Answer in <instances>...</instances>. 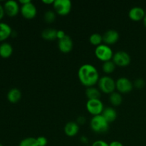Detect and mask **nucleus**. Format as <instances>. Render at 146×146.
Masks as SVG:
<instances>
[{
	"label": "nucleus",
	"instance_id": "nucleus-35",
	"mask_svg": "<svg viewBox=\"0 0 146 146\" xmlns=\"http://www.w3.org/2000/svg\"><path fill=\"white\" fill-rule=\"evenodd\" d=\"M143 24H144V26H145V27L146 28V14H145V17H144L143 18Z\"/></svg>",
	"mask_w": 146,
	"mask_h": 146
},
{
	"label": "nucleus",
	"instance_id": "nucleus-36",
	"mask_svg": "<svg viewBox=\"0 0 146 146\" xmlns=\"http://www.w3.org/2000/svg\"><path fill=\"white\" fill-rule=\"evenodd\" d=\"M0 146H4V145H3L2 144H1V143H0Z\"/></svg>",
	"mask_w": 146,
	"mask_h": 146
},
{
	"label": "nucleus",
	"instance_id": "nucleus-29",
	"mask_svg": "<svg viewBox=\"0 0 146 146\" xmlns=\"http://www.w3.org/2000/svg\"><path fill=\"white\" fill-rule=\"evenodd\" d=\"M56 35H57V38L59 40V39H61V38H64V37L66 36V33L64 32V31H63V30H57Z\"/></svg>",
	"mask_w": 146,
	"mask_h": 146
},
{
	"label": "nucleus",
	"instance_id": "nucleus-16",
	"mask_svg": "<svg viewBox=\"0 0 146 146\" xmlns=\"http://www.w3.org/2000/svg\"><path fill=\"white\" fill-rule=\"evenodd\" d=\"M21 98V92L17 88H13L7 94V99L11 104H16Z\"/></svg>",
	"mask_w": 146,
	"mask_h": 146
},
{
	"label": "nucleus",
	"instance_id": "nucleus-14",
	"mask_svg": "<svg viewBox=\"0 0 146 146\" xmlns=\"http://www.w3.org/2000/svg\"><path fill=\"white\" fill-rule=\"evenodd\" d=\"M79 131V125L74 121H69L64 126V132L69 137H74Z\"/></svg>",
	"mask_w": 146,
	"mask_h": 146
},
{
	"label": "nucleus",
	"instance_id": "nucleus-18",
	"mask_svg": "<svg viewBox=\"0 0 146 146\" xmlns=\"http://www.w3.org/2000/svg\"><path fill=\"white\" fill-rule=\"evenodd\" d=\"M13 53V47L9 43L4 42L0 45V56L7 58L11 56Z\"/></svg>",
	"mask_w": 146,
	"mask_h": 146
},
{
	"label": "nucleus",
	"instance_id": "nucleus-4",
	"mask_svg": "<svg viewBox=\"0 0 146 146\" xmlns=\"http://www.w3.org/2000/svg\"><path fill=\"white\" fill-rule=\"evenodd\" d=\"M113 51L112 48L107 44H101V45L96 47L95 55L101 61H110L113 56Z\"/></svg>",
	"mask_w": 146,
	"mask_h": 146
},
{
	"label": "nucleus",
	"instance_id": "nucleus-12",
	"mask_svg": "<svg viewBox=\"0 0 146 146\" xmlns=\"http://www.w3.org/2000/svg\"><path fill=\"white\" fill-rule=\"evenodd\" d=\"M119 39V33L114 29H109L103 35V41L107 45H111L116 43Z\"/></svg>",
	"mask_w": 146,
	"mask_h": 146
},
{
	"label": "nucleus",
	"instance_id": "nucleus-22",
	"mask_svg": "<svg viewBox=\"0 0 146 146\" xmlns=\"http://www.w3.org/2000/svg\"><path fill=\"white\" fill-rule=\"evenodd\" d=\"M115 64L111 60L104 62L102 65V69L106 74H111L115 69Z\"/></svg>",
	"mask_w": 146,
	"mask_h": 146
},
{
	"label": "nucleus",
	"instance_id": "nucleus-31",
	"mask_svg": "<svg viewBox=\"0 0 146 146\" xmlns=\"http://www.w3.org/2000/svg\"><path fill=\"white\" fill-rule=\"evenodd\" d=\"M4 14H5V11H4V6L0 4V20L4 17Z\"/></svg>",
	"mask_w": 146,
	"mask_h": 146
},
{
	"label": "nucleus",
	"instance_id": "nucleus-6",
	"mask_svg": "<svg viewBox=\"0 0 146 146\" xmlns=\"http://www.w3.org/2000/svg\"><path fill=\"white\" fill-rule=\"evenodd\" d=\"M86 108L88 113L94 115H101L104 110V104L101 99H89L86 103Z\"/></svg>",
	"mask_w": 146,
	"mask_h": 146
},
{
	"label": "nucleus",
	"instance_id": "nucleus-11",
	"mask_svg": "<svg viewBox=\"0 0 146 146\" xmlns=\"http://www.w3.org/2000/svg\"><path fill=\"white\" fill-rule=\"evenodd\" d=\"M58 46L62 53H65V54L69 53L74 47V42H73L72 38L68 35H66L64 38L58 40Z\"/></svg>",
	"mask_w": 146,
	"mask_h": 146
},
{
	"label": "nucleus",
	"instance_id": "nucleus-17",
	"mask_svg": "<svg viewBox=\"0 0 146 146\" xmlns=\"http://www.w3.org/2000/svg\"><path fill=\"white\" fill-rule=\"evenodd\" d=\"M12 30L9 24L0 22V41H3L11 36Z\"/></svg>",
	"mask_w": 146,
	"mask_h": 146
},
{
	"label": "nucleus",
	"instance_id": "nucleus-9",
	"mask_svg": "<svg viewBox=\"0 0 146 146\" xmlns=\"http://www.w3.org/2000/svg\"><path fill=\"white\" fill-rule=\"evenodd\" d=\"M20 12L25 19H32L36 15L37 9L36 6L31 1L27 4L21 5L20 8Z\"/></svg>",
	"mask_w": 146,
	"mask_h": 146
},
{
	"label": "nucleus",
	"instance_id": "nucleus-3",
	"mask_svg": "<svg viewBox=\"0 0 146 146\" xmlns=\"http://www.w3.org/2000/svg\"><path fill=\"white\" fill-rule=\"evenodd\" d=\"M98 84L100 91L105 94H112L116 88L115 81L113 78L108 76H104L100 78Z\"/></svg>",
	"mask_w": 146,
	"mask_h": 146
},
{
	"label": "nucleus",
	"instance_id": "nucleus-8",
	"mask_svg": "<svg viewBox=\"0 0 146 146\" xmlns=\"http://www.w3.org/2000/svg\"><path fill=\"white\" fill-rule=\"evenodd\" d=\"M116 89L119 91L120 94H128L131 92L133 88V84L131 80L126 77H121L115 81Z\"/></svg>",
	"mask_w": 146,
	"mask_h": 146
},
{
	"label": "nucleus",
	"instance_id": "nucleus-19",
	"mask_svg": "<svg viewBox=\"0 0 146 146\" xmlns=\"http://www.w3.org/2000/svg\"><path fill=\"white\" fill-rule=\"evenodd\" d=\"M57 30L54 28H46L41 32V37L46 41H54L57 38Z\"/></svg>",
	"mask_w": 146,
	"mask_h": 146
},
{
	"label": "nucleus",
	"instance_id": "nucleus-23",
	"mask_svg": "<svg viewBox=\"0 0 146 146\" xmlns=\"http://www.w3.org/2000/svg\"><path fill=\"white\" fill-rule=\"evenodd\" d=\"M89 41L91 44L98 46L101 45V43H102L103 36H101L98 33H94L90 36Z\"/></svg>",
	"mask_w": 146,
	"mask_h": 146
},
{
	"label": "nucleus",
	"instance_id": "nucleus-1",
	"mask_svg": "<svg viewBox=\"0 0 146 146\" xmlns=\"http://www.w3.org/2000/svg\"><path fill=\"white\" fill-rule=\"evenodd\" d=\"M78 76L80 82L87 88L94 86L100 78L97 68L90 64H83L78 68Z\"/></svg>",
	"mask_w": 146,
	"mask_h": 146
},
{
	"label": "nucleus",
	"instance_id": "nucleus-2",
	"mask_svg": "<svg viewBox=\"0 0 146 146\" xmlns=\"http://www.w3.org/2000/svg\"><path fill=\"white\" fill-rule=\"evenodd\" d=\"M90 125L93 131L96 133H104L109 128V123L102 115H94L90 121Z\"/></svg>",
	"mask_w": 146,
	"mask_h": 146
},
{
	"label": "nucleus",
	"instance_id": "nucleus-24",
	"mask_svg": "<svg viewBox=\"0 0 146 146\" xmlns=\"http://www.w3.org/2000/svg\"><path fill=\"white\" fill-rule=\"evenodd\" d=\"M19 146H38L37 143L36 138L33 137H27L24 138L21 142L19 143Z\"/></svg>",
	"mask_w": 146,
	"mask_h": 146
},
{
	"label": "nucleus",
	"instance_id": "nucleus-10",
	"mask_svg": "<svg viewBox=\"0 0 146 146\" xmlns=\"http://www.w3.org/2000/svg\"><path fill=\"white\" fill-rule=\"evenodd\" d=\"M4 9L9 17H12L18 14L20 11V7L17 1L8 0L4 3Z\"/></svg>",
	"mask_w": 146,
	"mask_h": 146
},
{
	"label": "nucleus",
	"instance_id": "nucleus-32",
	"mask_svg": "<svg viewBox=\"0 0 146 146\" xmlns=\"http://www.w3.org/2000/svg\"><path fill=\"white\" fill-rule=\"evenodd\" d=\"M86 121V118H84V117L82 116H80L79 118H78V124L79 125V124H83L84 122Z\"/></svg>",
	"mask_w": 146,
	"mask_h": 146
},
{
	"label": "nucleus",
	"instance_id": "nucleus-5",
	"mask_svg": "<svg viewBox=\"0 0 146 146\" xmlns=\"http://www.w3.org/2000/svg\"><path fill=\"white\" fill-rule=\"evenodd\" d=\"M55 12L61 16L69 14L72 8V3L70 0H54L53 4Z\"/></svg>",
	"mask_w": 146,
	"mask_h": 146
},
{
	"label": "nucleus",
	"instance_id": "nucleus-27",
	"mask_svg": "<svg viewBox=\"0 0 146 146\" xmlns=\"http://www.w3.org/2000/svg\"><path fill=\"white\" fill-rule=\"evenodd\" d=\"M144 85H145V82H144V81L142 78H138V79L135 80L133 84V86H135L138 88H143L144 86Z\"/></svg>",
	"mask_w": 146,
	"mask_h": 146
},
{
	"label": "nucleus",
	"instance_id": "nucleus-33",
	"mask_svg": "<svg viewBox=\"0 0 146 146\" xmlns=\"http://www.w3.org/2000/svg\"><path fill=\"white\" fill-rule=\"evenodd\" d=\"M42 2L46 4H54V0H43Z\"/></svg>",
	"mask_w": 146,
	"mask_h": 146
},
{
	"label": "nucleus",
	"instance_id": "nucleus-26",
	"mask_svg": "<svg viewBox=\"0 0 146 146\" xmlns=\"http://www.w3.org/2000/svg\"><path fill=\"white\" fill-rule=\"evenodd\" d=\"M36 141L38 146H46L48 143L47 138L44 136H39L36 138Z\"/></svg>",
	"mask_w": 146,
	"mask_h": 146
},
{
	"label": "nucleus",
	"instance_id": "nucleus-13",
	"mask_svg": "<svg viewBox=\"0 0 146 146\" xmlns=\"http://www.w3.org/2000/svg\"><path fill=\"white\" fill-rule=\"evenodd\" d=\"M145 11L142 7H133L128 11V17L133 21H141L143 19L145 15Z\"/></svg>",
	"mask_w": 146,
	"mask_h": 146
},
{
	"label": "nucleus",
	"instance_id": "nucleus-21",
	"mask_svg": "<svg viewBox=\"0 0 146 146\" xmlns=\"http://www.w3.org/2000/svg\"><path fill=\"white\" fill-rule=\"evenodd\" d=\"M109 101L111 104L114 106H120L123 102V97L119 92H113L110 94Z\"/></svg>",
	"mask_w": 146,
	"mask_h": 146
},
{
	"label": "nucleus",
	"instance_id": "nucleus-15",
	"mask_svg": "<svg viewBox=\"0 0 146 146\" xmlns=\"http://www.w3.org/2000/svg\"><path fill=\"white\" fill-rule=\"evenodd\" d=\"M104 118L108 121V123H112L115 121L117 118V112L112 107L104 108V111L101 113Z\"/></svg>",
	"mask_w": 146,
	"mask_h": 146
},
{
	"label": "nucleus",
	"instance_id": "nucleus-34",
	"mask_svg": "<svg viewBox=\"0 0 146 146\" xmlns=\"http://www.w3.org/2000/svg\"><path fill=\"white\" fill-rule=\"evenodd\" d=\"M29 1H30V0H20L19 2L23 5V4H27V3H29Z\"/></svg>",
	"mask_w": 146,
	"mask_h": 146
},
{
	"label": "nucleus",
	"instance_id": "nucleus-28",
	"mask_svg": "<svg viewBox=\"0 0 146 146\" xmlns=\"http://www.w3.org/2000/svg\"><path fill=\"white\" fill-rule=\"evenodd\" d=\"M91 146H109V144L102 140H98V141H94Z\"/></svg>",
	"mask_w": 146,
	"mask_h": 146
},
{
	"label": "nucleus",
	"instance_id": "nucleus-25",
	"mask_svg": "<svg viewBox=\"0 0 146 146\" xmlns=\"http://www.w3.org/2000/svg\"><path fill=\"white\" fill-rule=\"evenodd\" d=\"M56 12L52 10H48L44 13V19L45 21L48 24L53 23L56 19Z\"/></svg>",
	"mask_w": 146,
	"mask_h": 146
},
{
	"label": "nucleus",
	"instance_id": "nucleus-7",
	"mask_svg": "<svg viewBox=\"0 0 146 146\" xmlns=\"http://www.w3.org/2000/svg\"><path fill=\"white\" fill-rule=\"evenodd\" d=\"M112 61L118 66H126L131 64V58L128 53L124 51H118L113 54Z\"/></svg>",
	"mask_w": 146,
	"mask_h": 146
},
{
	"label": "nucleus",
	"instance_id": "nucleus-20",
	"mask_svg": "<svg viewBox=\"0 0 146 146\" xmlns=\"http://www.w3.org/2000/svg\"><path fill=\"white\" fill-rule=\"evenodd\" d=\"M86 96L89 99H100L101 96V91L94 86L88 87L86 90Z\"/></svg>",
	"mask_w": 146,
	"mask_h": 146
},
{
	"label": "nucleus",
	"instance_id": "nucleus-30",
	"mask_svg": "<svg viewBox=\"0 0 146 146\" xmlns=\"http://www.w3.org/2000/svg\"><path fill=\"white\" fill-rule=\"evenodd\" d=\"M109 146H123V145L122 143H121L120 141H114L110 143Z\"/></svg>",
	"mask_w": 146,
	"mask_h": 146
}]
</instances>
